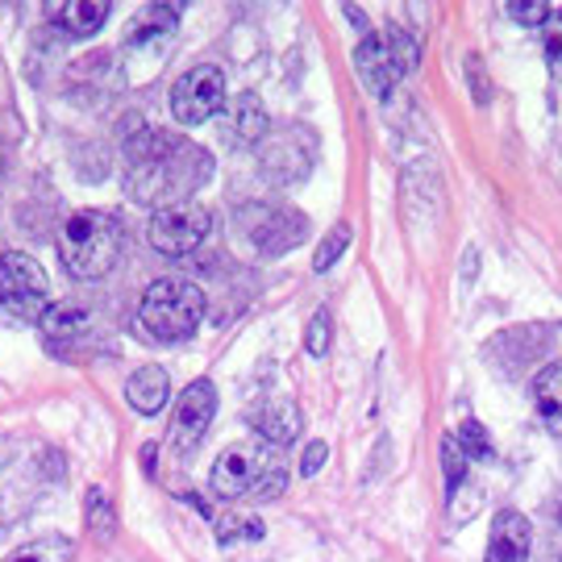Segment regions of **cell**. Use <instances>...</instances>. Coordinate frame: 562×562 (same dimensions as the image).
<instances>
[{
	"instance_id": "obj_15",
	"label": "cell",
	"mask_w": 562,
	"mask_h": 562,
	"mask_svg": "<svg viewBox=\"0 0 562 562\" xmlns=\"http://www.w3.org/2000/svg\"><path fill=\"white\" fill-rule=\"evenodd\" d=\"M167 396H171V375L162 371V367H138L134 375H130V383H125V401L138 408L142 417H155V413H162V404H167Z\"/></svg>"
},
{
	"instance_id": "obj_18",
	"label": "cell",
	"mask_w": 562,
	"mask_h": 562,
	"mask_svg": "<svg viewBox=\"0 0 562 562\" xmlns=\"http://www.w3.org/2000/svg\"><path fill=\"white\" fill-rule=\"evenodd\" d=\"M88 329V313L76 308V304H50V313L42 317V334L50 338V346H59V341H71L76 334Z\"/></svg>"
},
{
	"instance_id": "obj_9",
	"label": "cell",
	"mask_w": 562,
	"mask_h": 562,
	"mask_svg": "<svg viewBox=\"0 0 562 562\" xmlns=\"http://www.w3.org/2000/svg\"><path fill=\"white\" fill-rule=\"evenodd\" d=\"M213 413H217V387H213V380L188 383V392L180 396V408H176V422H171V450L188 459L204 442V434L213 425Z\"/></svg>"
},
{
	"instance_id": "obj_23",
	"label": "cell",
	"mask_w": 562,
	"mask_h": 562,
	"mask_svg": "<svg viewBox=\"0 0 562 562\" xmlns=\"http://www.w3.org/2000/svg\"><path fill=\"white\" fill-rule=\"evenodd\" d=\"M329 341H334V317H329V308H317L308 329H304V350L313 359H325L329 355Z\"/></svg>"
},
{
	"instance_id": "obj_21",
	"label": "cell",
	"mask_w": 562,
	"mask_h": 562,
	"mask_svg": "<svg viewBox=\"0 0 562 562\" xmlns=\"http://www.w3.org/2000/svg\"><path fill=\"white\" fill-rule=\"evenodd\" d=\"M4 562H71V542L67 538H38V542L13 550Z\"/></svg>"
},
{
	"instance_id": "obj_3",
	"label": "cell",
	"mask_w": 562,
	"mask_h": 562,
	"mask_svg": "<svg viewBox=\"0 0 562 562\" xmlns=\"http://www.w3.org/2000/svg\"><path fill=\"white\" fill-rule=\"evenodd\" d=\"M121 250H125V229L117 217L97 213V209H83L71 213L63 222L59 234V259L67 267L71 280H104L113 267H117Z\"/></svg>"
},
{
	"instance_id": "obj_26",
	"label": "cell",
	"mask_w": 562,
	"mask_h": 562,
	"mask_svg": "<svg viewBox=\"0 0 562 562\" xmlns=\"http://www.w3.org/2000/svg\"><path fill=\"white\" fill-rule=\"evenodd\" d=\"M542 46H546V63H550V76L562 80V9H554L550 21L542 25Z\"/></svg>"
},
{
	"instance_id": "obj_12",
	"label": "cell",
	"mask_w": 562,
	"mask_h": 562,
	"mask_svg": "<svg viewBox=\"0 0 562 562\" xmlns=\"http://www.w3.org/2000/svg\"><path fill=\"white\" fill-rule=\"evenodd\" d=\"M301 425H304L301 408H296V401H288V396H267L262 404L250 408V429L259 434V442L276 446V450L296 442Z\"/></svg>"
},
{
	"instance_id": "obj_6",
	"label": "cell",
	"mask_w": 562,
	"mask_h": 562,
	"mask_svg": "<svg viewBox=\"0 0 562 562\" xmlns=\"http://www.w3.org/2000/svg\"><path fill=\"white\" fill-rule=\"evenodd\" d=\"M0 308L13 322H38L50 313V288H46V271L30 255L9 250L0 259Z\"/></svg>"
},
{
	"instance_id": "obj_30",
	"label": "cell",
	"mask_w": 562,
	"mask_h": 562,
	"mask_svg": "<svg viewBox=\"0 0 562 562\" xmlns=\"http://www.w3.org/2000/svg\"><path fill=\"white\" fill-rule=\"evenodd\" d=\"M467 76H471V88H475V101L487 104V97H492V92H487V80H483V67H480V59H475V55L467 59Z\"/></svg>"
},
{
	"instance_id": "obj_10",
	"label": "cell",
	"mask_w": 562,
	"mask_h": 562,
	"mask_svg": "<svg viewBox=\"0 0 562 562\" xmlns=\"http://www.w3.org/2000/svg\"><path fill=\"white\" fill-rule=\"evenodd\" d=\"M241 229L262 255H283L304 238V217L288 209H271V204H250L241 209Z\"/></svg>"
},
{
	"instance_id": "obj_28",
	"label": "cell",
	"mask_w": 562,
	"mask_h": 562,
	"mask_svg": "<svg viewBox=\"0 0 562 562\" xmlns=\"http://www.w3.org/2000/svg\"><path fill=\"white\" fill-rule=\"evenodd\" d=\"M554 13V4H542V0H529V4H508V18L521 21V25H546Z\"/></svg>"
},
{
	"instance_id": "obj_7",
	"label": "cell",
	"mask_w": 562,
	"mask_h": 562,
	"mask_svg": "<svg viewBox=\"0 0 562 562\" xmlns=\"http://www.w3.org/2000/svg\"><path fill=\"white\" fill-rule=\"evenodd\" d=\"M209 229H213V217H209V209H204L201 201L167 204V209H159V213L150 217V225H146L150 246H155L159 255H171V259L192 255V250L209 238Z\"/></svg>"
},
{
	"instance_id": "obj_17",
	"label": "cell",
	"mask_w": 562,
	"mask_h": 562,
	"mask_svg": "<svg viewBox=\"0 0 562 562\" xmlns=\"http://www.w3.org/2000/svg\"><path fill=\"white\" fill-rule=\"evenodd\" d=\"M229 125H234V138L238 142L267 138V113H262V104L250 92H241L238 101L229 104Z\"/></svg>"
},
{
	"instance_id": "obj_27",
	"label": "cell",
	"mask_w": 562,
	"mask_h": 562,
	"mask_svg": "<svg viewBox=\"0 0 562 562\" xmlns=\"http://www.w3.org/2000/svg\"><path fill=\"white\" fill-rule=\"evenodd\" d=\"M442 462H446V492L454 496L459 492V483L467 480V454L459 450V442H454V434L442 442Z\"/></svg>"
},
{
	"instance_id": "obj_31",
	"label": "cell",
	"mask_w": 562,
	"mask_h": 562,
	"mask_svg": "<svg viewBox=\"0 0 562 562\" xmlns=\"http://www.w3.org/2000/svg\"><path fill=\"white\" fill-rule=\"evenodd\" d=\"M155 454H159V446H146V450H142V462H146V475H155Z\"/></svg>"
},
{
	"instance_id": "obj_16",
	"label": "cell",
	"mask_w": 562,
	"mask_h": 562,
	"mask_svg": "<svg viewBox=\"0 0 562 562\" xmlns=\"http://www.w3.org/2000/svg\"><path fill=\"white\" fill-rule=\"evenodd\" d=\"M533 401H538L546 429L554 438H562V362H550L542 375L533 380Z\"/></svg>"
},
{
	"instance_id": "obj_24",
	"label": "cell",
	"mask_w": 562,
	"mask_h": 562,
	"mask_svg": "<svg viewBox=\"0 0 562 562\" xmlns=\"http://www.w3.org/2000/svg\"><path fill=\"white\" fill-rule=\"evenodd\" d=\"M113 525H117V517H113V508H109L104 487H92V492H88V529H92L101 542H109V538H113Z\"/></svg>"
},
{
	"instance_id": "obj_13",
	"label": "cell",
	"mask_w": 562,
	"mask_h": 562,
	"mask_svg": "<svg viewBox=\"0 0 562 562\" xmlns=\"http://www.w3.org/2000/svg\"><path fill=\"white\" fill-rule=\"evenodd\" d=\"M46 21H55L67 38H92L109 21V0H55L46 4Z\"/></svg>"
},
{
	"instance_id": "obj_25",
	"label": "cell",
	"mask_w": 562,
	"mask_h": 562,
	"mask_svg": "<svg viewBox=\"0 0 562 562\" xmlns=\"http://www.w3.org/2000/svg\"><path fill=\"white\" fill-rule=\"evenodd\" d=\"M454 442L467 459H492V442H487V429L480 422H462L454 429Z\"/></svg>"
},
{
	"instance_id": "obj_22",
	"label": "cell",
	"mask_w": 562,
	"mask_h": 562,
	"mask_svg": "<svg viewBox=\"0 0 562 562\" xmlns=\"http://www.w3.org/2000/svg\"><path fill=\"white\" fill-rule=\"evenodd\" d=\"M346 246H350V225L338 222L322 238V246H317V255H313V271H317V276H325V271L341 259V250H346Z\"/></svg>"
},
{
	"instance_id": "obj_1",
	"label": "cell",
	"mask_w": 562,
	"mask_h": 562,
	"mask_svg": "<svg viewBox=\"0 0 562 562\" xmlns=\"http://www.w3.org/2000/svg\"><path fill=\"white\" fill-rule=\"evenodd\" d=\"M213 176L209 150L183 134L167 130H142L125 146V192L130 201L150 204L155 213L167 204L192 201L196 188H204Z\"/></svg>"
},
{
	"instance_id": "obj_5",
	"label": "cell",
	"mask_w": 562,
	"mask_h": 562,
	"mask_svg": "<svg viewBox=\"0 0 562 562\" xmlns=\"http://www.w3.org/2000/svg\"><path fill=\"white\" fill-rule=\"evenodd\" d=\"M417 42L404 30H380V34H367L355 50V67H359L362 83L371 88V97H387L396 83L417 67Z\"/></svg>"
},
{
	"instance_id": "obj_2",
	"label": "cell",
	"mask_w": 562,
	"mask_h": 562,
	"mask_svg": "<svg viewBox=\"0 0 562 562\" xmlns=\"http://www.w3.org/2000/svg\"><path fill=\"white\" fill-rule=\"evenodd\" d=\"M213 492L222 501L238 504V501H280L283 487H288V459H283L276 446L267 442H238L225 446L217 462H213Z\"/></svg>"
},
{
	"instance_id": "obj_14",
	"label": "cell",
	"mask_w": 562,
	"mask_h": 562,
	"mask_svg": "<svg viewBox=\"0 0 562 562\" xmlns=\"http://www.w3.org/2000/svg\"><path fill=\"white\" fill-rule=\"evenodd\" d=\"M529 521H525L517 508H504L492 529V542H487V559L483 562H529Z\"/></svg>"
},
{
	"instance_id": "obj_8",
	"label": "cell",
	"mask_w": 562,
	"mask_h": 562,
	"mask_svg": "<svg viewBox=\"0 0 562 562\" xmlns=\"http://www.w3.org/2000/svg\"><path fill=\"white\" fill-rule=\"evenodd\" d=\"M225 104V76L222 67L201 63L192 71H183L176 88H171V113L180 125H204L209 117H217Z\"/></svg>"
},
{
	"instance_id": "obj_19",
	"label": "cell",
	"mask_w": 562,
	"mask_h": 562,
	"mask_svg": "<svg viewBox=\"0 0 562 562\" xmlns=\"http://www.w3.org/2000/svg\"><path fill=\"white\" fill-rule=\"evenodd\" d=\"M213 525H217V542L222 546H234V542H259L262 538V521L255 517H246L238 508H229V513H209Z\"/></svg>"
},
{
	"instance_id": "obj_20",
	"label": "cell",
	"mask_w": 562,
	"mask_h": 562,
	"mask_svg": "<svg viewBox=\"0 0 562 562\" xmlns=\"http://www.w3.org/2000/svg\"><path fill=\"white\" fill-rule=\"evenodd\" d=\"M180 18H183V4H150V9L142 13L138 25H134V42L155 38V34H171Z\"/></svg>"
},
{
	"instance_id": "obj_4",
	"label": "cell",
	"mask_w": 562,
	"mask_h": 562,
	"mask_svg": "<svg viewBox=\"0 0 562 562\" xmlns=\"http://www.w3.org/2000/svg\"><path fill=\"white\" fill-rule=\"evenodd\" d=\"M138 322L150 338L183 341L204 322V292L188 280H159L146 288L138 304Z\"/></svg>"
},
{
	"instance_id": "obj_29",
	"label": "cell",
	"mask_w": 562,
	"mask_h": 562,
	"mask_svg": "<svg viewBox=\"0 0 562 562\" xmlns=\"http://www.w3.org/2000/svg\"><path fill=\"white\" fill-rule=\"evenodd\" d=\"M325 459H329V446L308 442V450H304V459H301V471H304V475H317V471L325 467Z\"/></svg>"
},
{
	"instance_id": "obj_11",
	"label": "cell",
	"mask_w": 562,
	"mask_h": 562,
	"mask_svg": "<svg viewBox=\"0 0 562 562\" xmlns=\"http://www.w3.org/2000/svg\"><path fill=\"white\" fill-rule=\"evenodd\" d=\"M308 162H313V138L304 130H288V134H271L262 138V171L271 180L292 183L308 176Z\"/></svg>"
}]
</instances>
